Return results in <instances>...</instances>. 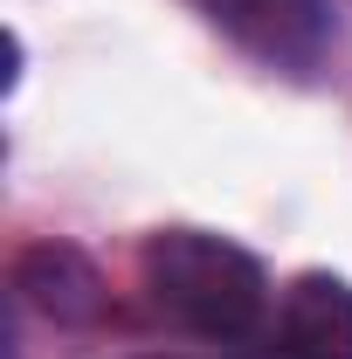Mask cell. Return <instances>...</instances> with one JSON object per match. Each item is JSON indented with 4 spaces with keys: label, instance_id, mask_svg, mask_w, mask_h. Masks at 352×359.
Segmentation results:
<instances>
[{
    "label": "cell",
    "instance_id": "3",
    "mask_svg": "<svg viewBox=\"0 0 352 359\" xmlns=\"http://www.w3.org/2000/svg\"><path fill=\"white\" fill-rule=\"evenodd\" d=\"M276 359H352V283L311 269L283 290L276 325H269Z\"/></svg>",
    "mask_w": 352,
    "mask_h": 359
},
{
    "label": "cell",
    "instance_id": "5",
    "mask_svg": "<svg viewBox=\"0 0 352 359\" xmlns=\"http://www.w3.org/2000/svg\"><path fill=\"white\" fill-rule=\"evenodd\" d=\"M138 359H194V353H138Z\"/></svg>",
    "mask_w": 352,
    "mask_h": 359
},
{
    "label": "cell",
    "instance_id": "1",
    "mask_svg": "<svg viewBox=\"0 0 352 359\" xmlns=\"http://www.w3.org/2000/svg\"><path fill=\"white\" fill-rule=\"evenodd\" d=\"M138 283H145V304L173 332L208 339V346H242L269 318L263 263L242 242L208 235V228H159V235H145Z\"/></svg>",
    "mask_w": 352,
    "mask_h": 359
},
{
    "label": "cell",
    "instance_id": "4",
    "mask_svg": "<svg viewBox=\"0 0 352 359\" xmlns=\"http://www.w3.org/2000/svg\"><path fill=\"white\" fill-rule=\"evenodd\" d=\"M14 297L28 304L35 318L48 325H90V318H104V276L90 269L83 249H69V242H35V249H21L14 256Z\"/></svg>",
    "mask_w": 352,
    "mask_h": 359
},
{
    "label": "cell",
    "instance_id": "2",
    "mask_svg": "<svg viewBox=\"0 0 352 359\" xmlns=\"http://www.w3.org/2000/svg\"><path fill=\"white\" fill-rule=\"evenodd\" d=\"M194 7L276 69H304L332 42V0H194Z\"/></svg>",
    "mask_w": 352,
    "mask_h": 359
}]
</instances>
